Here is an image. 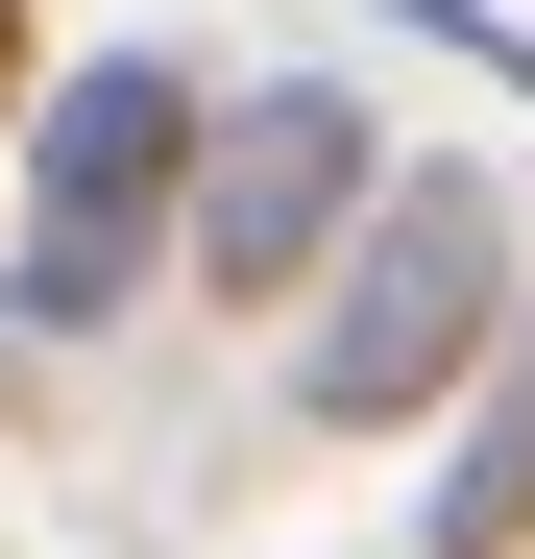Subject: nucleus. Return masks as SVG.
Returning <instances> with one entry per match:
<instances>
[{"mask_svg": "<svg viewBox=\"0 0 535 559\" xmlns=\"http://www.w3.org/2000/svg\"><path fill=\"white\" fill-rule=\"evenodd\" d=\"M195 170H219L195 49H73L25 98V195H0V341H122L146 267H195Z\"/></svg>", "mask_w": 535, "mask_h": 559, "instance_id": "1", "label": "nucleus"}, {"mask_svg": "<svg viewBox=\"0 0 535 559\" xmlns=\"http://www.w3.org/2000/svg\"><path fill=\"white\" fill-rule=\"evenodd\" d=\"M511 317H535V267H511V195H487L463 146H414L390 195H366V243L317 267L293 414H317V438H414V414H463L487 365H511Z\"/></svg>", "mask_w": 535, "mask_h": 559, "instance_id": "2", "label": "nucleus"}, {"mask_svg": "<svg viewBox=\"0 0 535 559\" xmlns=\"http://www.w3.org/2000/svg\"><path fill=\"white\" fill-rule=\"evenodd\" d=\"M366 195H390V122L341 98V73L219 98V170H195V317H317V267L366 243Z\"/></svg>", "mask_w": 535, "mask_h": 559, "instance_id": "3", "label": "nucleus"}, {"mask_svg": "<svg viewBox=\"0 0 535 559\" xmlns=\"http://www.w3.org/2000/svg\"><path fill=\"white\" fill-rule=\"evenodd\" d=\"M414 559H535V317H511V365L463 390V438H438V511H414Z\"/></svg>", "mask_w": 535, "mask_h": 559, "instance_id": "4", "label": "nucleus"}, {"mask_svg": "<svg viewBox=\"0 0 535 559\" xmlns=\"http://www.w3.org/2000/svg\"><path fill=\"white\" fill-rule=\"evenodd\" d=\"M366 25H390V49H438V73H487V98L535 122V25H511V0H366Z\"/></svg>", "mask_w": 535, "mask_h": 559, "instance_id": "5", "label": "nucleus"}, {"mask_svg": "<svg viewBox=\"0 0 535 559\" xmlns=\"http://www.w3.org/2000/svg\"><path fill=\"white\" fill-rule=\"evenodd\" d=\"M25 98H49V73H25V0H0V146H25Z\"/></svg>", "mask_w": 535, "mask_h": 559, "instance_id": "6", "label": "nucleus"}]
</instances>
